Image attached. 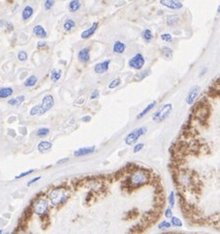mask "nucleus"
Segmentation results:
<instances>
[{
  "instance_id": "obj_1",
  "label": "nucleus",
  "mask_w": 220,
  "mask_h": 234,
  "mask_svg": "<svg viewBox=\"0 0 220 234\" xmlns=\"http://www.w3.org/2000/svg\"><path fill=\"white\" fill-rule=\"evenodd\" d=\"M150 180V174L146 170L142 169H136L130 173V176L128 178V187L132 189H136L141 187L145 184H147Z\"/></svg>"
},
{
  "instance_id": "obj_2",
  "label": "nucleus",
  "mask_w": 220,
  "mask_h": 234,
  "mask_svg": "<svg viewBox=\"0 0 220 234\" xmlns=\"http://www.w3.org/2000/svg\"><path fill=\"white\" fill-rule=\"evenodd\" d=\"M49 198L51 203L53 206H60V203L65 202L67 201V199L69 198V192L67 190L63 188V187H59L52 190L49 194Z\"/></svg>"
},
{
  "instance_id": "obj_3",
  "label": "nucleus",
  "mask_w": 220,
  "mask_h": 234,
  "mask_svg": "<svg viewBox=\"0 0 220 234\" xmlns=\"http://www.w3.org/2000/svg\"><path fill=\"white\" fill-rule=\"evenodd\" d=\"M172 105L171 103L164 104L163 106L159 108V109L153 114V116H152L153 121H155L156 123L164 122L166 118H169V116H170L172 113Z\"/></svg>"
},
{
  "instance_id": "obj_4",
  "label": "nucleus",
  "mask_w": 220,
  "mask_h": 234,
  "mask_svg": "<svg viewBox=\"0 0 220 234\" xmlns=\"http://www.w3.org/2000/svg\"><path fill=\"white\" fill-rule=\"evenodd\" d=\"M146 133H147V128H145V127L135 128L134 130H132L131 133L128 134L127 136L125 137V143L127 145L135 144L139 138H140L142 135L146 134Z\"/></svg>"
},
{
  "instance_id": "obj_5",
  "label": "nucleus",
  "mask_w": 220,
  "mask_h": 234,
  "mask_svg": "<svg viewBox=\"0 0 220 234\" xmlns=\"http://www.w3.org/2000/svg\"><path fill=\"white\" fill-rule=\"evenodd\" d=\"M32 209L34 213H36V214H38L40 216H44L47 214V212L49 211V203L45 199L36 200V202L33 205Z\"/></svg>"
},
{
  "instance_id": "obj_6",
  "label": "nucleus",
  "mask_w": 220,
  "mask_h": 234,
  "mask_svg": "<svg viewBox=\"0 0 220 234\" xmlns=\"http://www.w3.org/2000/svg\"><path fill=\"white\" fill-rule=\"evenodd\" d=\"M128 65L133 69L140 70L145 65V57L142 53H137L133 57H131V59L128 62Z\"/></svg>"
},
{
  "instance_id": "obj_7",
  "label": "nucleus",
  "mask_w": 220,
  "mask_h": 234,
  "mask_svg": "<svg viewBox=\"0 0 220 234\" xmlns=\"http://www.w3.org/2000/svg\"><path fill=\"white\" fill-rule=\"evenodd\" d=\"M55 105V100L52 95H47L43 98L42 104H41V109H42V114H45L46 112L50 111Z\"/></svg>"
},
{
  "instance_id": "obj_8",
  "label": "nucleus",
  "mask_w": 220,
  "mask_h": 234,
  "mask_svg": "<svg viewBox=\"0 0 220 234\" xmlns=\"http://www.w3.org/2000/svg\"><path fill=\"white\" fill-rule=\"evenodd\" d=\"M110 62H111L110 59H106L102 62L95 64V66H94V72L97 74H103V73L107 72L108 69H109Z\"/></svg>"
},
{
  "instance_id": "obj_9",
  "label": "nucleus",
  "mask_w": 220,
  "mask_h": 234,
  "mask_svg": "<svg viewBox=\"0 0 220 234\" xmlns=\"http://www.w3.org/2000/svg\"><path fill=\"white\" fill-rule=\"evenodd\" d=\"M199 91H200V87L197 85L194 86L191 90H189V92L187 96V99H185V101H187V103L188 105H192V103H194L196 98H197Z\"/></svg>"
},
{
  "instance_id": "obj_10",
  "label": "nucleus",
  "mask_w": 220,
  "mask_h": 234,
  "mask_svg": "<svg viewBox=\"0 0 220 234\" xmlns=\"http://www.w3.org/2000/svg\"><path fill=\"white\" fill-rule=\"evenodd\" d=\"M95 145H91V146H87V147H82V148H79L77 149L73 152V155L74 157H82V156H85V155H88L93 153L95 151Z\"/></svg>"
},
{
  "instance_id": "obj_11",
  "label": "nucleus",
  "mask_w": 220,
  "mask_h": 234,
  "mask_svg": "<svg viewBox=\"0 0 220 234\" xmlns=\"http://www.w3.org/2000/svg\"><path fill=\"white\" fill-rule=\"evenodd\" d=\"M77 57L79 60L82 63H86L89 62L90 59V52L88 47H84V49L80 50L79 53H77Z\"/></svg>"
},
{
  "instance_id": "obj_12",
  "label": "nucleus",
  "mask_w": 220,
  "mask_h": 234,
  "mask_svg": "<svg viewBox=\"0 0 220 234\" xmlns=\"http://www.w3.org/2000/svg\"><path fill=\"white\" fill-rule=\"evenodd\" d=\"M161 4L166 6V7L175 10V9H181L182 7V4L179 1H175V0H161Z\"/></svg>"
},
{
  "instance_id": "obj_13",
  "label": "nucleus",
  "mask_w": 220,
  "mask_h": 234,
  "mask_svg": "<svg viewBox=\"0 0 220 234\" xmlns=\"http://www.w3.org/2000/svg\"><path fill=\"white\" fill-rule=\"evenodd\" d=\"M97 28H98V23H97V22H94V23L92 24V26L90 27V28H88L87 30H85V31H83V32L82 33V39L86 40V39L90 38V37L92 36L94 33H95V31L97 30Z\"/></svg>"
},
{
  "instance_id": "obj_14",
  "label": "nucleus",
  "mask_w": 220,
  "mask_h": 234,
  "mask_svg": "<svg viewBox=\"0 0 220 234\" xmlns=\"http://www.w3.org/2000/svg\"><path fill=\"white\" fill-rule=\"evenodd\" d=\"M33 33L36 37H38V38H42V39H45V38H47V36H48L46 30L44 29V27L41 26V25H37V26L34 27Z\"/></svg>"
},
{
  "instance_id": "obj_15",
  "label": "nucleus",
  "mask_w": 220,
  "mask_h": 234,
  "mask_svg": "<svg viewBox=\"0 0 220 234\" xmlns=\"http://www.w3.org/2000/svg\"><path fill=\"white\" fill-rule=\"evenodd\" d=\"M126 50V46L125 44L122 43L121 40H116L113 45V52L114 53H117V55H121Z\"/></svg>"
},
{
  "instance_id": "obj_16",
  "label": "nucleus",
  "mask_w": 220,
  "mask_h": 234,
  "mask_svg": "<svg viewBox=\"0 0 220 234\" xmlns=\"http://www.w3.org/2000/svg\"><path fill=\"white\" fill-rule=\"evenodd\" d=\"M52 146H53L52 142L43 140L38 144V150H39V152H41V153H45V152L49 151L50 149L52 148Z\"/></svg>"
},
{
  "instance_id": "obj_17",
  "label": "nucleus",
  "mask_w": 220,
  "mask_h": 234,
  "mask_svg": "<svg viewBox=\"0 0 220 234\" xmlns=\"http://www.w3.org/2000/svg\"><path fill=\"white\" fill-rule=\"evenodd\" d=\"M156 104H157V101H153V102H152V103L149 104L148 106H147L146 108H145V109H144L143 111L141 112V113H139V114L137 115V118H138V120H140V118H142L143 117L146 116V115L149 113V112H150V111H151V110L153 109V108L156 106Z\"/></svg>"
},
{
  "instance_id": "obj_18",
  "label": "nucleus",
  "mask_w": 220,
  "mask_h": 234,
  "mask_svg": "<svg viewBox=\"0 0 220 234\" xmlns=\"http://www.w3.org/2000/svg\"><path fill=\"white\" fill-rule=\"evenodd\" d=\"M13 94V89L11 87H3L0 88V99H5L10 97Z\"/></svg>"
},
{
  "instance_id": "obj_19",
  "label": "nucleus",
  "mask_w": 220,
  "mask_h": 234,
  "mask_svg": "<svg viewBox=\"0 0 220 234\" xmlns=\"http://www.w3.org/2000/svg\"><path fill=\"white\" fill-rule=\"evenodd\" d=\"M34 13V9L31 7V6H26V7L24 8V10H23L22 12V18L24 21H26V20H28L30 17H32Z\"/></svg>"
},
{
  "instance_id": "obj_20",
  "label": "nucleus",
  "mask_w": 220,
  "mask_h": 234,
  "mask_svg": "<svg viewBox=\"0 0 220 234\" xmlns=\"http://www.w3.org/2000/svg\"><path fill=\"white\" fill-rule=\"evenodd\" d=\"M80 6H82V3L79 0H72L69 4V10L70 12H76L80 8Z\"/></svg>"
},
{
  "instance_id": "obj_21",
  "label": "nucleus",
  "mask_w": 220,
  "mask_h": 234,
  "mask_svg": "<svg viewBox=\"0 0 220 234\" xmlns=\"http://www.w3.org/2000/svg\"><path fill=\"white\" fill-rule=\"evenodd\" d=\"M24 101H25V96L20 95V96H18L17 98H13V99L8 100V104L11 105V106H17V105L22 104Z\"/></svg>"
},
{
  "instance_id": "obj_22",
  "label": "nucleus",
  "mask_w": 220,
  "mask_h": 234,
  "mask_svg": "<svg viewBox=\"0 0 220 234\" xmlns=\"http://www.w3.org/2000/svg\"><path fill=\"white\" fill-rule=\"evenodd\" d=\"M74 27H76V22L72 19H67L65 21V23H64V29H65V31H67V32H70Z\"/></svg>"
},
{
  "instance_id": "obj_23",
  "label": "nucleus",
  "mask_w": 220,
  "mask_h": 234,
  "mask_svg": "<svg viewBox=\"0 0 220 234\" xmlns=\"http://www.w3.org/2000/svg\"><path fill=\"white\" fill-rule=\"evenodd\" d=\"M37 81H38V78L35 75H31L30 77H28L26 79V81L24 82V85L26 87H33L37 84Z\"/></svg>"
},
{
  "instance_id": "obj_24",
  "label": "nucleus",
  "mask_w": 220,
  "mask_h": 234,
  "mask_svg": "<svg viewBox=\"0 0 220 234\" xmlns=\"http://www.w3.org/2000/svg\"><path fill=\"white\" fill-rule=\"evenodd\" d=\"M179 21V17L177 15H171L167 18V25L170 27H174Z\"/></svg>"
},
{
  "instance_id": "obj_25",
  "label": "nucleus",
  "mask_w": 220,
  "mask_h": 234,
  "mask_svg": "<svg viewBox=\"0 0 220 234\" xmlns=\"http://www.w3.org/2000/svg\"><path fill=\"white\" fill-rule=\"evenodd\" d=\"M60 77H62V71L60 70H57V69H54L51 73V80L56 82V81L60 80Z\"/></svg>"
},
{
  "instance_id": "obj_26",
  "label": "nucleus",
  "mask_w": 220,
  "mask_h": 234,
  "mask_svg": "<svg viewBox=\"0 0 220 234\" xmlns=\"http://www.w3.org/2000/svg\"><path fill=\"white\" fill-rule=\"evenodd\" d=\"M162 53L166 58H172V50L169 46H163L162 47Z\"/></svg>"
},
{
  "instance_id": "obj_27",
  "label": "nucleus",
  "mask_w": 220,
  "mask_h": 234,
  "mask_svg": "<svg viewBox=\"0 0 220 234\" xmlns=\"http://www.w3.org/2000/svg\"><path fill=\"white\" fill-rule=\"evenodd\" d=\"M49 134H50V130L48 128H39L36 133L37 136H39V137H45Z\"/></svg>"
},
{
  "instance_id": "obj_28",
  "label": "nucleus",
  "mask_w": 220,
  "mask_h": 234,
  "mask_svg": "<svg viewBox=\"0 0 220 234\" xmlns=\"http://www.w3.org/2000/svg\"><path fill=\"white\" fill-rule=\"evenodd\" d=\"M142 37H143V39L146 40V42H150V40L153 39V34H152L151 30L146 29V30H144L143 33H142Z\"/></svg>"
},
{
  "instance_id": "obj_29",
  "label": "nucleus",
  "mask_w": 220,
  "mask_h": 234,
  "mask_svg": "<svg viewBox=\"0 0 220 234\" xmlns=\"http://www.w3.org/2000/svg\"><path fill=\"white\" fill-rule=\"evenodd\" d=\"M30 115H31V116L43 115L42 114V109H41V105H36V106H34L31 109V111H30Z\"/></svg>"
},
{
  "instance_id": "obj_30",
  "label": "nucleus",
  "mask_w": 220,
  "mask_h": 234,
  "mask_svg": "<svg viewBox=\"0 0 220 234\" xmlns=\"http://www.w3.org/2000/svg\"><path fill=\"white\" fill-rule=\"evenodd\" d=\"M121 84V79L120 78H116V79L112 80L111 82L109 83V85H108V88L109 89H114V88L118 87Z\"/></svg>"
},
{
  "instance_id": "obj_31",
  "label": "nucleus",
  "mask_w": 220,
  "mask_h": 234,
  "mask_svg": "<svg viewBox=\"0 0 220 234\" xmlns=\"http://www.w3.org/2000/svg\"><path fill=\"white\" fill-rule=\"evenodd\" d=\"M171 223L172 225L174 226H178V227H181L182 226V221L178 218H175V216H172L171 218Z\"/></svg>"
},
{
  "instance_id": "obj_32",
  "label": "nucleus",
  "mask_w": 220,
  "mask_h": 234,
  "mask_svg": "<svg viewBox=\"0 0 220 234\" xmlns=\"http://www.w3.org/2000/svg\"><path fill=\"white\" fill-rule=\"evenodd\" d=\"M175 202V196L174 192H171L169 195V203H170V208H174Z\"/></svg>"
},
{
  "instance_id": "obj_33",
  "label": "nucleus",
  "mask_w": 220,
  "mask_h": 234,
  "mask_svg": "<svg viewBox=\"0 0 220 234\" xmlns=\"http://www.w3.org/2000/svg\"><path fill=\"white\" fill-rule=\"evenodd\" d=\"M161 39L164 40V42H167V43H172V37L171 34H163V35H161Z\"/></svg>"
},
{
  "instance_id": "obj_34",
  "label": "nucleus",
  "mask_w": 220,
  "mask_h": 234,
  "mask_svg": "<svg viewBox=\"0 0 220 234\" xmlns=\"http://www.w3.org/2000/svg\"><path fill=\"white\" fill-rule=\"evenodd\" d=\"M34 172H35V169H31V170H28V171H26V172H23V173H21L20 175L16 176L15 179L18 180V179H21V178H24V177H26V176L31 175L32 173H34Z\"/></svg>"
},
{
  "instance_id": "obj_35",
  "label": "nucleus",
  "mask_w": 220,
  "mask_h": 234,
  "mask_svg": "<svg viewBox=\"0 0 220 234\" xmlns=\"http://www.w3.org/2000/svg\"><path fill=\"white\" fill-rule=\"evenodd\" d=\"M27 58H28V55H27L26 52L21 50V52H18V59L20 62H25V60H27Z\"/></svg>"
},
{
  "instance_id": "obj_36",
  "label": "nucleus",
  "mask_w": 220,
  "mask_h": 234,
  "mask_svg": "<svg viewBox=\"0 0 220 234\" xmlns=\"http://www.w3.org/2000/svg\"><path fill=\"white\" fill-rule=\"evenodd\" d=\"M171 226H172V223L171 222H168V221H162L160 224H159V229H161V230H163V229H166V228H170Z\"/></svg>"
},
{
  "instance_id": "obj_37",
  "label": "nucleus",
  "mask_w": 220,
  "mask_h": 234,
  "mask_svg": "<svg viewBox=\"0 0 220 234\" xmlns=\"http://www.w3.org/2000/svg\"><path fill=\"white\" fill-rule=\"evenodd\" d=\"M54 4H55V0H46L44 6H45L46 10H50L54 6Z\"/></svg>"
},
{
  "instance_id": "obj_38",
  "label": "nucleus",
  "mask_w": 220,
  "mask_h": 234,
  "mask_svg": "<svg viewBox=\"0 0 220 234\" xmlns=\"http://www.w3.org/2000/svg\"><path fill=\"white\" fill-rule=\"evenodd\" d=\"M150 72H151L150 70H146V71H144V72H141V73H139V75H138V76H136L137 80H143L145 77H147V76L149 75V74H150Z\"/></svg>"
},
{
  "instance_id": "obj_39",
  "label": "nucleus",
  "mask_w": 220,
  "mask_h": 234,
  "mask_svg": "<svg viewBox=\"0 0 220 234\" xmlns=\"http://www.w3.org/2000/svg\"><path fill=\"white\" fill-rule=\"evenodd\" d=\"M144 146H145L144 143H138V144H136L134 146V148H133V152H134V153H137V152L141 151L142 149L144 148Z\"/></svg>"
},
{
  "instance_id": "obj_40",
  "label": "nucleus",
  "mask_w": 220,
  "mask_h": 234,
  "mask_svg": "<svg viewBox=\"0 0 220 234\" xmlns=\"http://www.w3.org/2000/svg\"><path fill=\"white\" fill-rule=\"evenodd\" d=\"M165 216L167 218H171L172 216V208H167L166 209V212H165Z\"/></svg>"
},
{
  "instance_id": "obj_41",
  "label": "nucleus",
  "mask_w": 220,
  "mask_h": 234,
  "mask_svg": "<svg viewBox=\"0 0 220 234\" xmlns=\"http://www.w3.org/2000/svg\"><path fill=\"white\" fill-rule=\"evenodd\" d=\"M99 97V91L98 90H94L92 93H91V95H90V99L91 100H94V99H96V98H98Z\"/></svg>"
},
{
  "instance_id": "obj_42",
  "label": "nucleus",
  "mask_w": 220,
  "mask_h": 234,
  "mask_svg": "<svg viewBox=\"0 0 220 234\" xmlns=\"http://www.w3.org/2000/svg\"><path fill=\"white\" fill-rule=\"evenodd\" d=\"M40 179H41V177H40V176H39V177L33 178L32 180H30V181H29L28 183H27V186H28V187H30V186H31V185H33V184H34V183H36L37 181H39V180H40Z\"/></svg>"
},
{
  "instance_id": "obj_43",
  "label": "nucleus",
  "mask_w": 220,
  "mask_h": 234,
  "mask_svg": "<svg viewBox=\"0 0 220 234\" xmlns=\"http://www.w3.org/2000/svg\"><path fill=\"white\" fill-rule=\"evenodd\" d=\"M47 46V42H39L38 45H37V47L38 49H43V47Z\"/></svg>"
},
{
  "instance_id": "obj_44",
  "label": "nucleus",
  "mask_w": 220,
  "mask_h": 234,
  "mask_svg": "<svg viewBox=\"0 0 220 234\" xmlns=\"http://www.w3.org/2000/svg\"><path fill=\"white\" fill-rule=\"evenodd\" d=\"M67 161H69V158H64L60 161H57V164H62V163H65V162H67Z\"/></svg>"
},
{
  "instance_id": "obj_45",
  "label": "nucleus",
  "mask_w": 220,
  "mask_h": 234,
  "mask_svg": "<svg viewBox=\"0 0 220 234\" xmlns=\"http://www.w3.org/2000/svg\"><path fill=\"white\" fill-rule=\"evenodd\" d=\"M90 117H84V118H82V121L83 122H88V121H90Z\"/></svg>"
},
{
  "instance_id": "obj_46",
  "label": "nucleus",
  "mask_w": 220,
  "mask_h": 234,
  "mask_svg": "<svg viewBox=\"0 0 220 234\" xmlns=\"http://www.w3.org/2000/svg\"><path fill=\"white\" fill-rule=\"evenodd\" d=\"M4 24H5V22L3 21V20H0V29L2 28V27H3V25H4Z\"/></svg>"
},
{
  "instance_id": "obj_47",
  "label": "nucleus",
  "mask_w": 220,
  "mask_h": 234,
  "mask_svg": "<svg viewBox=\"0 0 220 234\" xmlns=\"http://www.w3.org/2000/svg\"><path fill=\"white\" fill-rule=\"evenodd\" d=\"M0 233H3V230H0Z\"/></svg>"
}]
</instances>
